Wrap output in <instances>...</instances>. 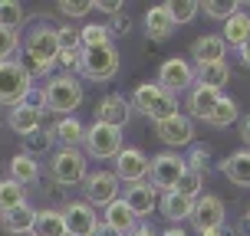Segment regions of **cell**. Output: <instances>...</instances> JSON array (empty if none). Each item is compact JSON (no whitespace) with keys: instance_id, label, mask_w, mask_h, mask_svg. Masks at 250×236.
Segmentation results:
<instances>
[{"instance_id":"6da1fadb","label":"cell","mask_w":250,"mask_h":236,"mask_svg":"<svg viewBox=\"0 0 250 236\" xmlns=\"http://www.w3.org/2000/svg\"><path fill=\"white\" fill-rule=\"evenodd\" d=\"M23 69L33 79H43V75L53 73V66L60 62V33L56 26L40 23L37 30H30V36L23 43Z\"/></svg>"},{"instance_id":"7a4b0ae2","label":"cell","mask_w":250,"mask_h":236,"mask_svg":"<svg viewBox=\"0 0 250 236\" xmlns=\"http://www.w3.org/2000/svg\"><path fill=\"white\" fill-rule=\"evenodd\" d=\"M86 99V92H83V82L76 79L73 73H62V75H50V82L43 89V105L56 115H73L79 105Z\"/></svg>"},{"instance_id":"3957f363","label":"cell","mask_w":250,"mask_h":236,"mask_svg":"<svg viewBox=\"0 0 250 236\" xmlns=\"http://www.w3.org/2000/svg\"><path fill=\"white\" fill-rule=\"evenodd\" d=\"M132 109L142 112V115H148L151 122L158 125V122H165V118L178 115V99L168 89H162L158 82H142V86L135 89V95H132Z\"/></svg>"},{"instance_id":"277c9868","label":"cell","mask_w":250,"mask_h":236,"mask_svg":"<svg viewBox=\"0 0 250 236\" xmlns=\"http://www.w3.org/2000/svg\"><path fill=\"white\" fill-rule=\"evenodd\" d=\"M33 92V75L23 69L20 59H7L0 62V105H23Z\"/></svg>"},{"instance_id":"5b68a950","label":"cell","mask_w":250,"mask_h":236,"mask_svg":"<svg viewBox=\"0 0 250 236\" xmlns=\"http://www.w3.org/2000/svg\"><path fill=\"white\" fill-rule=\"evenodd\" d=\"M188 171V161L178 154V151H162L151 158V171H148V184L158 190V194H175L181 174Z\"/></svg>"},{"instance_id":"8992f818","label":"cell","mask_w":250,"mask_h":236,"mask_svg":"<svg viewBox=\"0 0 250 236\" xmlns=\"http://www.w3.org/2000/svg\"><path fill=\"white\" fill-rule=\"evenodd\" d=\"M50 174L56 184H66V187H73V184H83L89 177L86 171V151H79V148H56L53 151V158H50Z\"/></svg>"},{"instance_id":"52a82bcc","label":"cell","mask_w":250,"mask_h":236,"mask_svg":"<svg viewBox=\"0 0 250 236\" xmlns=\"http://www.w3.org/2000/svg\"><path fill=\"white\" fill-rule=\"evenodd\" d=\"M119 50H115V43L109 46H96V50H83V66H79V73L92 79V82H109L115 79L119 73Z\"/></svg>"},{"instance_id":"ba28073f","label":"cell","mask_w":250,"mask_h":236,"mask_svg":"<svg viewBox=\"0 0 250 236\" xmlns=\"http://www.w3.org/2000/svg\"><path fill=\"white\" fill-rule=\"evenodd\" d=\"M83 148H86L89 158H119L122 154V131L112 128V125H102V122H92L86 128V141H83Z\"/></svg>"},{"instance_id":"9c48e42d","label":"cell","mask_w":250,"mask_h":236,"mask_svg":"<svg viewBox=\"0 0 250 236\" xmlns=\"http://www.w3.org/2000/svg\"><path fill=\"white\" fill-rule=\"evenodd\" d=\"M119 190H122V181L115 177V171H96L83 181V194H86L89 207H109L119 200Z\"/></svg>"},{"instance_id":"30bf717a","label":"cell","mask_w":250,"mask_h":236,"mask_svg":"<svg viewBox=\"0 0 250 236\" xmlns=\"http://www.w3.org/2000/svg\"><path fill=\"white\" fill-rule=\"evenodd\" d=\"M227 220V210H224V200L217 197V194H201L194 200V210H191V223L194 230L201 233H214V230H221Z\"/></svg>"},{"instance_id":"8fae6325","label":"cell","mask_w":250,"mask_h":236,"mask_svg":"<svg viewBox=\"0 0 250 236\" xmlns=\"http://www.w3.org/2000/svg\"><path fill=\"white\" fill-rule=\"evenodd\" d=\"M158 86L168 89L171 95H178V92L191 89V86H194V66H191L188 59H181V56L165 59L162 66H158Z\"/></svg>"},{"instance_id":"7c38bea8","label":"cell","mask_w":250,"mask_h":236,"mask_svg":"<svg viewBox=\"0 0 250 236\" xmlns=\"http://www.w3.org/2000/svg\"><path fill=\"white\" fill-rule=\"evenodd\" d=\"M155 135L162 138L168 148H185L194 141V122H191V115H171V118H165V122L155 125Z\"/></svg>"},{"instance_id":"4fadbf2b","label":"cell","mask_w":250,"mask_h":236,"mask_svg":"<svg viewBox=\"0 0 250 236\" xmlns=\"http://www.w3.org/2000/svg\"><path fill=\"white\" fill-rule=\"evenodd\" d=\"M62 220H66V236H92L99 230V217H96V207H89L86 200H76L62 210Z\"/></svg>"},{"instance_id":"5bb4252c","label":"cell","mask_w":250,"mask_h":236,"mask_svg":"<svg viewBox=\"0 0 250 236\" xmlns=\"http://www.w3.org/2000/svg\"><path fill=\"white\" fill-rule=\"evenodd\" d=\"M151 171V161L138 148H122V154L115 158V177L125 184H142Z\"/></svg>"},{"instance_id":"9a60e30c","label":"cell","mask_w":250,"mask_h":236,"mask_svg":"<svg viewBox=\"0 0 250 236\" xmlns=\"http://www.w3.org/2000/svg\"><path fill=\"white\" fill-rule=\"evenodd\" d=\"M132 102L125 99L122 92H109L105 99L99 102V109H96V122L102 125H112V128H119L122 131L125 125H128V118H132Z\"/></svg>"},{"instance_id":"2e32d148","label":"cell","mask_w":250,"mask_h":236,"mask_svg":"<svg viewBox=\"0 0 250 236\" xmlns=\"http://www.w3.org/2000/svg\"><path fill=\"white\" fill-rule=\"evenodd\" d=\"M122 200L128 203V210L135 213L138 220H148L151 213L158 210V190L148 184V181H142V184H128L125 187V194H122Z\"/></svg>"},{"instance_id":"e0dca14e","label":"cell","mask_w":250,"mask_h":236,"mask_svg":"<svg viewBox=\"0 0 250 236\" xmlns=\"http://www.w3.org/2000/svg\"><path fill=\"white\" fill-rule=\"evenodd\" d=\"M217 102H221V92L217 89H208V86H191V92H188V112H191V118H201V122H208L211 118V112L217 109Z\"/></svg>"},{"instance_id":"ac0fdd59","label":"cell","mask_w":250,"mask_h":236,"mask_svg":"<svg viewBox=\"0 0 250 236\" xmlns=\"http://www.w3.org/2000/svg\"><path fill=\"white\" fill-rule=\"evenodd\" d=\"M7 125H10L17 135H37L40 125H43V112H40L37 105H30V102H23V105H17V109H10V115H7Z\"/></svg>"},{"instance_id":"d6986e66","label":"cell","mask_w":250,"mask_h":236,"mask_svg":"<svg viewBox=\"0 0 250 236\" xmlns=\"http://www.w3.org/2000/svg\"><path fill=\"white\" fill-rule=\"evenodd\" d=\"M191 56H194V69H198V66L221 62L227 56V43L217 36V33H211V36H198L194 43H191Z\"/></svg>"},{"instance_id":"ffe728a7","label":"cell","mask_w":250,"mask_h":236,"mask_svg":"<svg viewBox=\"0 0 250 236\" xmlns=\"http://www.w3.org/2000/svg\"><path fill=\"white\" fill-rule=\"evenodd\" d=\"M221 174H224L230 184L250 187V151L240 148V151H234V154H227L224 161H221Z\"/></svg>"},{"instance_id":"44dd1931","label":"cell","mask_w":250,"mask_h":236,"mask_svg":"<svg viewBox=\"0 0 250 236\" xmlns=\"http://www.w3.org/2000/svg\"><path fill=\"white\" fill-rule=\"evenodd\" d=\"M175 33V20L168 13V3H158L145 13V36L148 39H168Z\"/></svg>"},{"instance_id":"7402d4cb","label":"cell","mask_w":250,"mask_h":236,"mask_svg":"<svg viewBox=\"0 0 250 236\" xmlns=\"http://www.w3.org/2000/svg\"><path fill=\"white\" fill-rule=\"evenodd\" d=\"M0 223H3V230L10 236H30L33 233V223H37V210L30 207V203H20L17 210H10V213H3L0 217Z\"/></svg>"},{"instance_id":"603a6c76","label":"cell","mask_w":250,"mask_h":236,"mask_svg":"<svg viewBox=\"0 0 250 236\" xmlns=\"http://www.w3.org/2000/svg\"><path fill=\"white\" fill-rule=\"evenodd\" d=\"M102 223H105V226H112L115 233L128 236V233H132V230L138 226V217H135L132 210H128V203H125V200L119 197L115 203H109V207H105V220H102Z\"/></svg>"},{"instance_id":"cb8c5ba5","label":"cell","mask_w":250,"mask_h":236,"mask_svg":"<svg viewBox=\"0 0 250 236\" xmlns=\"http://www.w3.org/2000/svg\"><path fill=\"white\" fill-rule=\"evenodd\" d=\"M53 138L60 141V148H79L86 141V125L79 122L76 115H66L60 118V125L53 128Z\"/></svg>"},{"instance_id":"d4e9b609","label":"cell","mask_w":250,"mask_h":236,"mask_svg":"<svg viewBox=\"0 0 250 236\" xmlns=\"http://www.w3.org/2000/svg\"><path fill=\"white\" fill-rule=\"evenodd\" d=\"M158 210L168 217V223H171V226H178L181 220H191L194 200L181 197V194H162V200H158Z\"/></svg>"},{"instance_id":"484cf974","label":"cell","mask_w":250,"mask_h":236,"mask_svg":"<svg viewBox=\"0 0 250 236\" xmlns=\"http://www.w3.org/2000/svg\"><path fill=\"white\" fill-rule=\"evenodd\" d=\"M194 82L198 86H208V89H221L230 82V66H227V59H221V62H211V66H198L194 69Z\"/></svg>"},{"instance_id":"4316f807","label":"cell","mask_w":250,"mask_h":236,"mask_svg":"<svg viewBox=\"0 0 250 236\" xmlns=\"http://www.w3.org/2000/svg\"><path fill=\"white\" fill-rule=\"evenodd\" d=\"M247 36H250V13L247 10H237L230 20L224 23V33H221V39H224L227 46H244L247 43Z\"/></svg>"},{"instance_id":"83f0119b","label":"cell","mask_w":250,"mask_h":236,"mask_svg":"<svg viewBox=\"0 0 250 236\" xmlns=\"http://www.w3.org/2000/svg\"><path fill=\"white\" fill-rule=\"evenodd\" d=\"M30 236H66L62 210H37V223Z\"/></svg>"},{"instance_id":"f1b7e54d","label":"cell","mask_w":250,"mask_h":236,"mask_svg":"<svg viewBox=\"0 0 250 236\" xmlns=\"http://www.w3.org/2000/svg\"><path fill=\"white\" fill-rule=\"evenodd\" d=\"M10 177L20 187L37 184V181H40V164H37V158H33V154H17V158L10 161Z\"/></svg>"},{"instance_id":"f546056e","label":"cell","mask_w":250,"mask_h":236,"mask_svg":"<svg viewBox=\"0 0 250 236\" xmlns=\"http://www.w3.org/2000/svg\"><path fill=\"white\" fill-rule=\"evenodd\" d=\"M20 203H26V187H20L13 177H3L0 181V217L17 210Z\"/></svg>"},{"instance_id":"4dcf8cb0","label":"cell","mask_w":250,"mask_h":236,"mask_svg":"<svg viewBox=\"0 0 250 236\" xmlns=\"http://www.w3.org/2000/svg\"><path fill=\"white\" fill-rule=\"evenodd\" d=\"M79 39H83V50L109 46L112 43V30H109V23H83L79 26Z\"/></svg>"},{"instance_id":"1f68e13d","label":"cell","mask_w":250,"mask_h":236,"mask_svg":"<svg viewBox=\"0 0 250 236\" xmlns=\"http://www.w3.org/2000/svg\"><path fill=\"white\" fill-rule=\"evenodd\" d=\"M237 102L234 99H224V95H221V102H217V109H214L211 112V118H208V125H211V128H227V125H234L237 122Z\"/></svg>"},{"instance_id":"d6a6232c","label":"cell","mask_w":250,"mask_h":236,"mask_svg":"<svg viewBox=\"0 0 250 236\" xmlns=\"http://www.w3.org/2000/svg\"><path fill=\"white\" fill-rule=\"evenodd\" d=\"M201 187H204V171H191V167H188L185 174H181V181H178L175 194H181V197H188V200H198Z\"/></svg>"},{"instance_id":"836d02e7","label":"cell","mask_w":250,"mask_h":236,"mask_svg":"<svg viewBox=\"0 0 250 236\" xmlns=\"http://www.w3.org/2000/svg\"><path fill=\"white\" fill-rule=\"evenodd\" d=\"M26 20V13L20 3H13V0H0V26H7V30H20V23Z\"/></svg>"},{"instance_id":"e575fe53","label":"cell","mask_w":250,"mask_h":236,"mask_svg":"<svg viewBox=\"0 0 250 236\" xmlns=\"http://www.w3.org/2000/svg\"><path fill=\"white\" fill-rule=\"evenodd\" d=\"M198 10H201V3H194V0H175V3H168V13H171L175 26L191 23V20L198 17Z\"/></svg>"},{"instance_id":"d590c367","label":"cell","mask_w":250,"mask_h":236,"mask_svg":"<svg viewBox=\"0 0 250 236\" xmlns=\"http://www.w3.org/2000/svg\"><path fill=\"white\" fill-rule=\"evenodd\" d=\"M201 10L208 13V17H211V20H230V17H234V13L240 10V3H227V0H208V3H201Z\"/></svg>"},{"instance_id":"8d00e7d4","label":"cell","mask_w":250,"mask_h":236,"mask_svg":"<svg viewBox=\"0 0 250 236\" xmlns=\"http://www.w3.org/2000/svg\"><path fill=\"white\" fill-rule=\"evenodd\" d=\"M92 10H96L92 0H66V3H60V13L66 20H83V17H89Z\"/></svg>"},{"instance_id":"74e56055","label":"cell","mask_w":250,"mask_h":236,"mask_svg":"<svg viewBox=\"0 0 250 236\" xmlns=\"http://www.w3.org/2000/svg\"><path fill=\"white\" fill-rule=\"evenodd\" d=\"M17 50H20V33H17V30H7V26H0V62H7Z\"/></svg>"},{"instance_id":"f35d334b","label":"cell","mask_w":250,"mask_h":236,"mask_svg":"<svg viewBox=\"0 0 250 236\" xmlns=\"http://www.w3.org/2000/svg\"><path fill=\"white\" fill-rule=\"evenodd\" d=\"M60 50H83V39H79V30L76 26H60Z\"/></svg>"},{"instance_id":"ab89813d","label":"cell","mask_w":250,"mask_h":236,"mask_svg":"<svg viewBox=\"0 0 250 236\" xmlns=\"http://www.w3.org/2000/svg\"><path fill=\"white\" fill-rule=\"evenodd\" d=\"M60 66L66 73H79V66H83V50H60Z\"/></svg>"},{"instance_id":"60d3db41","label":"cell","mask_w":250,"mask_h":236,"mask_svg":"<svg viewBox=\"0 0 250 236\" xmlns=\"http://www.w3.org/2000/svg\"><path fill=\"white\" fill-rule=\"evenodd\" d=\"M208 154H211V151L204 148V145L194 148V151H191V158H185L188 167H191V171H204V167H208Z\"/></svg>"},{"instance_id":"b9f144b4","label":"cell","mask_w":250,"mask_h":236,"mask_svg":"<svg viewBox=\"0 0 250 236\" xmlns=\"http://www.w3.org/2000/svg\"><path fill=\"white\" fill-rule=\"evenodd\" d=\"M128 26H132V17L122 10V13H115V17H112L109 30H112V33H119V36H125V33H128Z\"/></svg>"},{"instance_id":"7bdbcfd3","label":"cell","mask_w":250,"mask_h":236,"mask_svg":"<svg viewBox=\"0 0 250 236\" xmlns=\"http://www.w3.org/2000/svg\"><path fill=\"white\" fill-rule=\"evenodd\" d=\"M96 10H102V13H109V17H115V13H122V3H115V0H99V3H96Z\"/></svg>"},{"instance_id":"ee69618b","label":"cell","mask_w":250,"mask_h":236,"mask_svg":"<svg viewBox=\"0 0 250 236\" xmlns=\"http://www.w3.org/2000/svg\"><path fill=\"white\" fill-rule=\"evenodd\" d=\"M128 236H162V233H155V230H151L148 223H138V226H135V230H132Z\"/></svg>"},{"instance_id":"f6af8a7d","label":"cell","mask_w":250,"mask_h":236,"mask_svg":"<svg viewBox=\"0 0 250 236\" xmlns=\"http://www.w3.org/2000/svg\"><path fill=\"white\" fill-rule=\"evenodd\" d=\"M240 138H244V145H247V151H250V115L240 122Z\"/></svg>"},{"instance_id":"bcb514c9","label":"cell","mask_w":250,"mask_h":236,"mask_svg":"<svg viewBox=\"0 0 250 236\" xmlns=\"http://www.w3.org/2000/svg\"><path fill=\"white\" fill-rule=\"evenodd\" d=\"M92 236H122V233H115L112 226H105V223H99V230H96V233Z\"/></svg>"},{"instance_id":"7dc6e473","label":"cell","mask_w":250,"mask_h":236,"mask_svg":"<svg viewBox=\"0 0 250 236\" xmlns=\"http://www.w3.org/2000/svg\"><path fill=\"white\" fill-rule=\"evenodd\" d=\"M240 59H244V66H250V36H247V43L240 46Z\"/></svg>"},{"instance_id":"c3c4849f","label":"cell","mask_w":250,"mask_h":236,"mask_svg":"<svg viewBox=\"0 0 250 236\" xmlns=\"http://www.w3.org/2000/svg\"><path fill=\"white\" fill-rule=\"evenodd\" d=\"M162 236H188V233H185V230H181V226H168V230H165Z\"/></svg>"},{"instance_id":"681fc988","label":"cell","mask_w":250,"mask_h":236,"mask_svg":"<svg viewBox=\"0 0 250 236\" xmlns=\"http://www.w3.org/2000/svg\"><path fill=\"white\" fill-rule=\"evenodd\" d=\"M201 236H227L224 230H214V233H201Z\"/></svg>"},{"instance_id":"f907efd6","label":"cell","mask_w":250,"mask_h":236,"mask_svg":"<svg viewBox=\"0 0 250 236\" xmlns=\"http://www.w3.org/2000/svg\"><path fill=\"white\" fill-rule=\"evenodd\" d=\"M247 217H250V213H247Z\"/></svg>"}]
</instances>
